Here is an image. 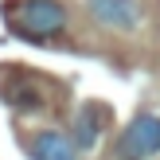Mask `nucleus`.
<instances>
[{"label":"nucleus","instance_id":"f257e3e1","mask_svg":"<svg viewBox=\"0 0 160 160\" xmlns=\"http://www.w3.org/2000/svg\"><path fill=\"white\" fill-rule=\"evenodd\" d=\"M8 20H12L16 31H23L31 39H51L67 28L70 16L59 0H12L8 4Z\"/></svg>","mask_w":160,"mask_h":160},{"label":"nucleus","instance_id":"f03ea898","mask_svg":"<svg viewBox=\"0 0 160 160\" xmlns=\"http://www.w3.org/2000/svg\"><path fill=\"white\" fill-rule=\"evenodd\" d=\"M160 156V113H137L125 125L113 160H152Z\"/></svg>","mask_w":160,"mask_h":160},{"label":"nucleus","instance_id":"7ed1b4c3","mask_svg":"<svg viewBox=\"0 0 160 160\" xmlns=\"http://www.w3.org/2000/svg\"><path fill=\"white\" fill-rule=\"evenodd\" d=\"M86 12L98 28L117 31V35H133L145 28V4L141 0H86Z\"/></svg>","mask_w":160,"mask_h":160},{"label":"nucleus","instance_id":"20e7f679","mask_svg":"<svg viewBox=\"0 0 160 160\" xmlns=\"http://www.w3.org/2000/svg\"><path fill=\"white\" fill-rule=\"evenodd\" d=\"M28 152H31V160H78V148L59 129H39L28 141Z\"/></svg>","mask_w":160,"mask_h":160},{"label":"nucleus","instance_id":"39448f33","mask_svg":"<svg viewBox=\"0 0 160 160\" xmlns=\"http://www.w3.org/2000/svg\"><path fill=\"white\" fill-rule=\"evenodd\" d=\"M102 137V113L98 109H82V113L74 117V129H70V145L78 148V152H90L94 145H98Z\"/></svg>","mask_w":160,"mask_h":160}]
</instances>
